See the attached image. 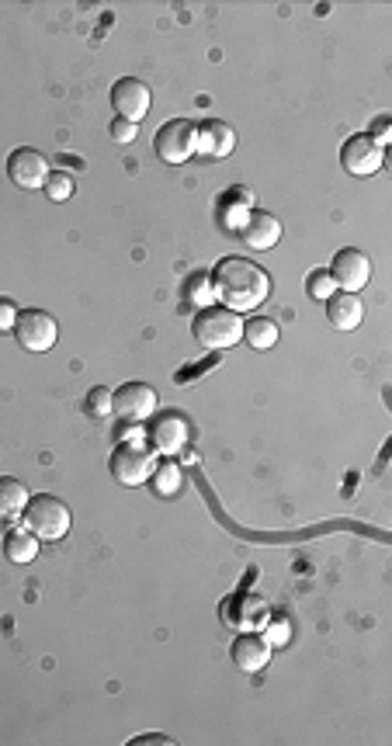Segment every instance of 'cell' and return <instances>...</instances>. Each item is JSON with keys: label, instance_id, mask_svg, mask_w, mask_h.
<instances>
[{"label": "cell", "instance_id": "obj_13", "mask_svg": "<svg viewBox=\"0 0 392 746\" xmlns=\"http://www.w3.org/2000/svg\"><path fill=\"white\" fill-rule=\"evenodd\" d=\"M198 150L212 160H223L236 150V132L219 118H209V122L198 125Z\"/></svg>", "mask_w": 392, "mask_h": 746}, {"label": "cell", "instance_id": "obj_10", "mask_svg": "<svg viewBox=\"0 0 392 746\" xmlns=\"http://www.w3.org/2000/svg\"><path fill=\"white\" fill-rule=\"evenodd\" d=\"M112 400H115V417L139 424V420H146L157 410V389L146 386V382H125V386H118L112 393Z\"/></svg>", "mask_w": 392, "mask_h": 746}, {"label": "cell", "instance_id": "obj_11", "mask_svg": "<svg viewBox=\"0 0 392 746\" xmlns=\"http://www.w3.org/2000/svg\"><path fill=\"white\" fill-rule=\"evenodd\" d=\"M112 105L118 118H129V122H139L146 112H150V87L139 77H122L115 80L112 87Z\"/></svg>", "mask_w": 392, "mask_h": 746}, {"label": "cell", "instance_id": "obj_12", "mask_svg": "<svg viewBox=\"0 0 392 746\" xmlns=\"http://www.w3.org/2000/svg\"><path fill=\"white\" fill-rule=\"evenodd\" d=\"M233 663L243 674H261L271 663V642L257 632H243L233 639Z\"/></svg>", "mask_w": 392, "mask_h": 746}, {"label": "cell", "instance_id": "obj_25", "mask_svg": "<svg viewBox=\"0 0 392 746\" xmlns=\"http://www.w3.org/2000/svg\"><path fill=\"white\" fill-rule=\"evenodd\" d=\"M14 320H18V309H14L11 299H0V334L14 330Z\"/></svg>", "mask_w": 392, "mask_h": 746}, {"label": "cell", "instance_id": "obj_26", "mask_svg": "<svg viewBox=\"0 0 392 746\" xmlns=\"http://www.w3.org/2000/svg\"><path fill=\"white\" fill-rule=\"evenodd\" d=\"M372 139L382 146V150H386V143H389V118H379V122H375V136Z\"/></svg>", "mask_w": 392, "mask_h": 746}, {"label": "cell", "instance_id": "obj_5", "mask_svg": "<svg viewBox=\"0 0 392 746\" xmlns=\"http://www.w3.org/2000/svg\"><path fill=\"white\" fill-rule=\"evenodd\" d=\"M157 472V455L143 441H125L112 452V476L122 486H143Z\"/></svg>", "mask_w": 392, "mask_h": 746}, {"label": "cell", "instance_id": "obj_6", "mask_svg": "<svg viewBox=\"0 0 392 746\" xmlns=\"http://www.w3.org/2000/svg\"><path fill=\"white\" fill-rule=\"evenodd\" d=\"M14 341H18L25 351H49V347H56L59 341V323L53 316L46 313V309H21L18 320H14Z\"/></svg>", "mask_w": 392, "mask_h": 746}, {"label": "cell", "instance_id": "obj_2", "mask_svg": "<svg viewBox=\"0 0 392 746\" xmlns=\"http://www.w3.org/2000/svg\"><path fill=\"white\" fill-rule=\"evenodd\" d=\"M21 521H25V528L32 531L39 542H59V538H66V531H70L73 514L63 500L53 497V493H35V497H28L25 511H21Z\"/></svg>", "mask_w": 392, "mask_h": 746}, {"label": "cell", "instance_id": "obj_16", "mask_svg": "<svg viewBox=\"0 0 392 746\" xmlns=\"http://www.w3.org/2000/svg\"><path fill=\"white\" fill-rule=\"evenodd\" d=\"M153 445H157V452H164V455L181 452V448L188 445V424H184V417L164 413V417L153 424Z\"/></svg>", "mask_w": 392, "mask_h": 746}, {"label": "cell", "instance_id": "obj_18", "mask_svg": "<svg viewBox=\"0 0 392 746\" xmlns=\"http://www.w3.org/2000/svg\"><path fill=\"white\" fill-rule=\"evenodd\" d=\"M243 341L254 351H268V347L278 344V323L268 320V316H250V320H243Z\"/></svg>", "mask_w": 392, "mask_h": 746}, {"label": "cell", "instance_id": "obj_21", "mask_svg": "<svg viewBox=\"0 0 392 746\" xmlns=\"http://www.w3.org/2000/svg\"><path fill=\"white\" fill-rule=\"evenodd\" d=\"M306 288H309V295H313V299H320V302H327L330 295L337 292V285H334V278H330L327 268L313 271V275L306 278Z\"/></svg>", "mask_w": 392, "mask_h": 746}, {"label": "cell", "instance_id": "obj_3", "mask_svg": "<svg viewBox=\"0 0 392 746\" xmlns=\"http://www.w3.org/2000/svg\"><path fill=\"white\" fill-rule=\"evenodd\" d=\"M191 334H195V341L202 347H209V351H226V347H233L236 341H243V320H240V313H233V309H226V306H209L195 316Z\"/></svg>", "mask_w": 392, "mask_h": 746}, {"label": "cell", "instance_id": "obj_19", "mask_svg": "<svg viewBox=\"0 0 392 746\" xmlns=\"http://www.w3.org/2000/svg\"><path fill=\"white\" fill-rule=\"evenodd\" d=\"M28 504V490L21 479L14 476H0V517H7V521H14V517H21Z\"/></svg>", "mask_w": 392, "mask_h": 746}, {"label": "cell", "instance_id": "obj_23", "mask_svg": "<svg viewBox=\"0 0 392 746\" xmlns=\"http://www.w3.org/2000/svg\"><path fill=\"white\" fill-rule=\"evenodd\" d=\"M42 188H46V195L53 198V202H66V198L73 195V177L56 171V174L46 177V184H42Z\"/></svg>", "mask_w": 392, "mask_h": 746}, {"label": "cell", "instance_id": "obj_28", "mask_svg": "<svg viewBox=\"0 0 392 746\" xmlns=\"http://www.w3.org/2000/svg\"><path fill=\"white\" fill-rule=\"evenodd\" d=\"M275 639H281V642L288 639V629H285V622H275Z\"/></svg>", "mask_w": 392, "mask_h": 746}, {"label": "cell", "instance_id": "obj_24", "mask_svg": "<svg viewBox=\"0 0 392 746\" xmlns=\"http://www.w3.org/2000/svg\"><path fill=\"white\" fill-rule=\"evenodd\" d=\"M136 132H139L136 122H129V118H112V139H115V143L129 146L132 139H136Z\"/></svg>", "mask_w": 392, "mask_h": 746}, {"label": "cell", "instance_id": "obj_22", "mask_svg": "<svg viewBox=\"0 0 392 746\" xmlns=\"http://www.w3.org/2000/svg\"><path fill=\"white\" fill-rule=\"evenodd\" d=\"M153 476H157V493H160V497H170V493H177V490H181V469H177V465H157V472H153Z\"/></svg>", "mask_w": 392, "mask_h": 746}, {"label": "cell", "instance_id": "obj_20", "mask_svg": "<svg viewBox=\"0 0 392 746\" xmlns=\"http://www.w3.org/2000/svg\"><path fill=\"white\" fill-rule=\"evenodd\" d=\"M84 410L91 413V417H108V413H115L112 389H108V386H94L91 393H87V400H84Z\"/></svg>", "mask_w": 392, "mask_h": 746}, {"label": "cell", "instance_id": "obj_14", "mask_svg": "<svg viewBox=\"0 0 392 746\" xmlns=\"http://www.w3.org/2000/svg\"><path fill=\"white\" fill-rule=\"evenodd\" d=\"M240 233L250 250H271L281 240V223L271 212H250Z\"/></svg>", "mask_w": 392, "mask_h": 746}, {"label": "cell", "instance_id": "obj_8", "mask_svg": "<svg viewBox=\"0 0 392 746\" xmlns=\"http://www.w3.org/2000/svg\"><path fill=\"white\" fill-rule=\"evenodd\" d=\"M382 160H386V150H382V146L375 143L368 132H358V136H351L344 143V150H340V164H344V171L354 174V177L375 174L382 167Z\"/></svg>", "mask_w": 392, "mask_h": 746}, {"label": "cell", "instance_id": "obj_27", "mask_svg": "<svg viewBox=\"0 0 392 746\" xmlns=\"http://www.w3.org/2000/svg\"><path fill=\"white\" fill-rule=\"evenodd\" d=\"M139 743H160V746H170L174 740L170 736H160V733H150V736H136V740H129V746H139Z\"/></svg>", "mask_w": 392, "mask_h": 746}, {"label": "cell", "instance_id": "obj_17", "mask_svg": "<svg viewBox=\"0 0 392 746\" xmlns=\"http://www.w3.org/2000/svg\"><path fill=\"white\" fill-rule=\"evenodd\" d=\"M4 556L18 566L32 563V559L39 556V538H35L28 528H11L4 535Z\"/></svg>", "mask_w": 392, "mask_h": 746}, {"label": "cell", "instance_id": "obj_1", "mask_svg": "<svg viewBox=\"0 0 392 746\" xmlns=\"http://www.w3.org/2000/svg\"><path fill=\"white\" fill-rule=\"evenodd\" d=\"M212 292L223 299L233 313H250L257 309L271 292V278L264 268L250 264L247 257H223L212 271Z\"/></svg>", "mask_w": 392, "mask_h": 746}, {"label": "cell", "instance_id": "obj_9", "mask_svg": "<svg viewBox=\"0 0 392 746\" xmlns=\"http://www.w3.org/2000/svg\"><path fill=\"white\" fill-rule=\"evenodd\" d=\"M7 177H11L18 188L35 191V188H42V184H46L49 160L42 157L35 146H18V150L7 157Z\"/></svg>", "mask_w": 392, "mask_h": 746}, {"label": "cell", "instance_id": "obj_15", "mask_svg": "<svg viewBox=\"0 0 392 746\" xmlns=\"http://www.w3.org/2000/svg\"><path fill=\"white\" fill-rule=\"evenodd\" d=\"M327 320L334 323L337 330H354L361 320H365V302H361L358 292H334L327 299Z\"/></svg>", "mask_w": 392, "mask_h": 746}, {"label": "cell", "instance_id": "obj_4", "mask_svg": "<svg viewBox=\"0 0 392 746\" xmlns=\"http://www.w3.org/2000/svg\"><path fill=\"white\" fill-rule=\"evenodd\" d=\"M153 153L164 164H184L198 153V125L188 118H170L153 136Z\"/></svg>", "mask_w": 392, "mask_h": 746}, {"label": "cell", "instance_id": "obj_7", "mask_svg": "<svg viewBox=\"0 0 392 746\" xmlns=\"http://www.w3.org/2000/svg\"><path fill=\"white\" fill-rule=\"evenodd\" d=\"M330 278H334V285L340 292H361V288L368 285V278H372V261H368L365 250L358 247H344L334 254V261H330Z\"/></svg>", "mask_w": 392, "mask_h": 746}]
</instances>
